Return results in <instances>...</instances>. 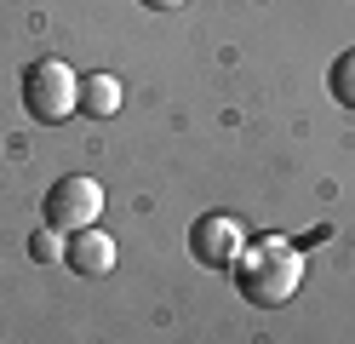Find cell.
Here are the masks:
<instances>
[{
    "mask_svg": "<svg viewBox=\"0 0 355 344\" xmlns=\"http://www.w3.org/2000/svg\"><path fill=\"white\" fill-rule=\"evenodd\" d=\"M40 213L58 236H75V229H92L98 213H103V183L98 178H58L46 201H40Z\"/></svg>",
    "mask_w": 355,
    "mask_h": 344,
    "instance_id": "obj_3",
    "label": "cell"
},
{
    "mask_svg": "<svg viewBox=\"0 0 355 344\" xmlns=\"http://www.w3.org/2000/svg\"><path fill=\"white\" fill-rule=\"evenodd\" d=\"M327 81H332V98H338L344 109H355V46H349L338 63H332V75H327Z\"/></svg>",
    "mask_w": 355,
    "mask_h": 344,
    "instance_id": "obj_7",
    "label": "cell"
},
{
    "mask_svg": "<svg viewBox=\"0 0 355 344\" xmlns=\"http://www.w3.org/2000/svg\"><path fill=\"white\" fill-rule=\"evenodd\" d=\"M298 281H304V264H298V252L281 247V241H258L252 252H241V259H235V287L258 310L286 304V298L298 293Z\"/></svg>",
    "mask_w": 355,
    "mask_h": 344,
    "instance_id": "obj_1",
    "label": "cell"
},
{
    "mask_svg": "<svg viewBox=\"0 0 355 344\" xmlns=\"http://www.w3.org/2000/svg\"><path fill=\"white\" fill-rule=\"evenodd\" d=\"M80 109L92 115V121H109V115L121 109V81L115 75H86L80 81Z\"/></svg>",
    "mask_w": 355,
    "mask_h": 344,
    "instance_id": "obj_6",
    "label": "cell"
},
{
    "mask_svg": "<svg viewBox=\"0 0 355 344\" xmlns=\"http://www.w3.org/2000/svg\"><path fill=\"white\" fill-rule=\"evenodd\" d=\"M144 6H149V12H178L184 0H144Z\"/></svg>",
    "mask_w": 355,
    "mask_h": 344,
    "instance_id": "obj_9",
    "label": "cell"
},
{
    "mask_svg": "<svg viewBox=\"0 0 355 344\" xmlns=\"http://www.w3.org/2000/svg\"><path fill=\"white\" fill-rule=\"evenodd\" d=\"M247 252V241H241V224L230 213H201L189 224V259L201 270H235V259Z\"/></svg>",
    "mask_w": 355,
    "mask_h": 344,
    "instance_id": "obj_4",
    "label": "cell"
},
{
    "mask_svg": "<svg viewBox=\"0 0 355 344\" xmlns=\"http://www.w3.org/2000/svg\"><path fill=\"white\" fill-rule=\"evenodd\" d=\"M63 247H69V236H58L52 224H46V229H35V236H29V252H35L40 264H63Z\"/></svg>",
    "mask_w": 355,
    "mask_h": 344,
    "instance_id": "obj_8",
    "label": "cell"
},
{
    "mask_svg": "<svg viewBox=\"0 0 355 344\" xmlns=\"http://www.w3.org/2000/svg\"><path fill=\"white\" fill-rule=\"evenodd\" d=\"M24 109L35 115L40 126H58L80 109V75L58 58H40L24 69Z\"/></svg>",
    "mask_w": 355,
    "mask_h": 344,
    "instance_id": "obj_2",
    "label": "cell"
},
{
    "mask_svg": "<svg viewBox=\"0 0 355 344\" xmlns=\"http://www.w3.org/2000/svg\"><path fill=\"white\" fill-rule=\"evenodd\" d=\"M63 264H69L75 275H103V270H115V241L103 236V229H75L69 247H63Z\"/></svg>",
    "mask_w": 355,
    "mask_h": 344,
    "instance_id": "obj_5",
    "label": "cell"
}]
</instances>
